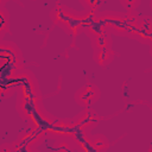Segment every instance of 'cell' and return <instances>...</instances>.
Segmentation results:
<instances>
[{"label": "cell", "mask_w": 152, "mask_h": 152, "mask_svg": "<svg viewBox=\"0 0 152 152\" xmlns=\"http://www.w3.org/2000/svg\"><path fill=\"white\" fill-rule=\"evenodd\" d=\"M139 15L135 11L120 13L113 11L99 12V19L102 23L104 30L112 36L134 38V31Z\"/></svg>", "instance_id": "obj_1"}, {"label": "cell", "mask_w": 152, "mask_h": 152, "mask_svg": "<svg viewBox=\"0 0 152 152\" xmlns=\"http://www.w3.org/2000/svg\"><path fill=\"white\" fill-rule=\"evenodd\" d=\"M46 131L37 127H28L14 140L12 145L13 151H33L36 146L40 145L46 139Z\"/></svg>", "instance_id": "obj_2"}, {"label": "cell", "mask_w": 152, "mask_h": 152, "mask_svg": "<svg viewBox=\"0 0 152 152\" xmlns=\"http://www.w3.org/2000/svg\"><path fill=\"white\" fill-rule=\"evenodd\" d=\"M17 93L20 95L40 96V87L36 75L28 69H18L14 75Z\"/></svg>", "instance_id": "obj_3"}, {"label": "cell", "mask_w": 152, "mask_h": 152, "mask_svg": "<svg viewBox=\"0 0 152 152\" xmlns=\"http://www.w3.org/2000/svg\"><path fill=\"white\" fill-rule=\"evenodd\" d=\"M19 66L8 63L0 62V97L7 99L17 93V86L14 75Z\"/></svg>", "instance_id": "obj_4"}, {"label": "cell", "mask_w": 152, "mask_h": 152, "mask_svg": "<svg viewBox=\"0 0 152 152\" xmlns=\"http://www.w3.org/2000/svg\"><path fill=\"white\" fill-rule=\"evenodd\" d=\"M100 97H101V90L94 83H86L84 86L78 88L74 94L75 102L83 108L91 107L100 100Z\"/></svg>", "instance_id": "obj_5"}, {"label": "cell", "mask_w": 152, "mask_h": 152, "mask_svg": "<svg viewBox=\"0 0 152 152\" xmlns=\"http://www.w3.org/2000/svg\"><path fill=\"white\" fill-rule=\"evenodd\" d=\"M42 104V96H28L18 94L15 101V109L20 118L27 121Z\"/></svg>", "instance_id": "obj_6"}, {"label": "cell", "mask_w": 152, "mask_h": 152, "mask_svg": "<svg viewBox=\"0 0 152 152\" xmlns=\"http://www.w3.org/2000/svg\"><path fill=\"white\" fill-rule=\"evenodd\" d=\"M76 126L72 120L66 119H55L46 129V137L53 140L61 138H71Z\"/></svg>", "instance_id": "obj_7"}, {"label": "cell", "mask_w": 152, "mask_h": 152, "mask_svg": "<svg viewBox=\"0 0 152 152\" xmlns=\"http://www.w3.org/2000/svg\"><path fill=\"white\" fill-rule=\"evenodd\" d=\"M72 121L77 126L78 129H81L83 132H87V133H90L97 126V124L100 121V118L93 108L86 107L72 119Z\"/></svg>", "instance_id": "obj_8"}, {"label": "cell", "mask_w": 152, "mask_h": 152, "mask_svg": "<svg viewBox=\"0 0 152 152\" xmlns=\"http://www.w3.org/2000/svg\"><path fill=\"white\" fill-rule=\"evenodd\" d=\"M134 39L146 45L152 43V18L150 15H139L134 31Z\"/></svg>", "instance_id": "obj_9"}, {"label": "cell", "mask_w": 152, "mask_h": 152, "mask_svg": "<svg viewBox=\"0 0 152 152\" xmlns=\"http://www.w3.org/2000/svg\"><path fill=\"white\" fill-rule=\"evenodd\" d=\"M75 13L76 11H74L71 7H68L65 5H56L50 12V19L55 25L65 30L68 23Z\"/></svg>", "instance_id": "obj_10"}, {"label": "cell", "mask_w": 152, "mask_h": 152, "mask_svg": "<svg viewBox=\"0 0 152 152\" xmlns=\"http://www.w3.org/2000/svg\"><path fill=\"white\" fill-rule=\"evenodd\" d=\"M0 62H8L19 66L21 62V51L14 43L0 40Z\"/></svg>", "instance_id": "obj_11"}, {"label": "cell", "mask_w": 152, "mask_h": 152, "mask_svg": "<svg viewBox=\"0 0 152 152\" xmlns=\"http://www.w3.org/2000/svg\"><path fill=\"white\" fill-rule=\"evenodd\" d=\"M56 118L51 114V113H49L45 108H44V106L42 104L33 114H32V116L27 120V122L30 124V126L31 127H37V128H42V129H48V127L51 125V122L55 120Z\"/></svg>", "instance_id": "obj_12"}, {"label": "cell", "mask_w": 152, "mask_h": 152, "mask_svg": "<svg viewBox=\"0 0 152 152\" xmlns=\"http://www.w3.org/2000/svg\"><path fill=\"white\" fill-rule=\"evenodd\" d=\"M115 57L114 50L110 49H101V50H94L93 52V59L99 66H107L109 65Z\"/></svg>", "instance_id": "obj_13"}, {"label": "cell", "mask_w": 152, "mask_h": 152, "mask_svg": "<svg viewBox=\"0 0 152 152\" xmlns=\"http://www.w3.org/2000/svg\"><path fill=\"white\" fill-rule=\"evenodd\" d=\"M91 42V48L93 50H101V49H110L113 45V36L107 32L103 31L102 33L97 34L96 37L90 39Z\"/></svg>", "instance_id": "obj_14"}, {"label": "cell", "mask_w": 152, "mask_h": 152, "mask_svg": "<svg viewBox=\"0 0 152 152\" xmlns=\"http://www.w3.org/2000/svg\"><path fill=\"white\" fill-rule=\"evenodd\" d=\"M90 145L93 151L95 152H106L109 148L110 142L104 134L95 133V134H90Z\"/></svg>", "instance_id": "obj_15"}, {"label": "cell", "mask_w": 152, "mask_h": 152, "mask_svg": "<svg viewBox=\"0 0 152 152\" xmlns=\"http://www.w3.org/2000/svg\"><path fill=\"white\" fill-rule=\"evenodd\" d=\"M103 31H106V30H104L102 23H101L100 19H99V14H97L96 18H94V19L89 20L88 23H86L84 28H83V32H84L90 39L94 38V37H96L97 34L102 33Z\"/></svg>", "instance_id": "obj_16"}, {"label": "cell", "mask_w": 152, "mask_h": 152, "mask_svg": "<svg viewBox=\"0 0 152 152\" xmlns=\"http://www.w3.org/2000/svg\"><path fill=\"white\" fill-rule=\"evenodd\" d=\"M53 148L61 152H72L75 151V145L70 138H61L55 140Z\"/></svg>", "instance_id": "obj_17"}, {"label": "cell", "mask_w": 152, "mask_h": 152, "mask_svg": "<svg viewBox=\"0 0 152 152\" xmlns=\"http://www.w3.org/2000/svg\"><path fill=\"white\" fill-rule=\"evenodd\" d=\"M140 2L141 0H120V4L124 7V10H126V12L135 11L139 7Z\"/></svg>", "instance_id": "obj_18"}, {"label": "cell", "mask_w": 152, "mask_h": 152, "mask_svg": "<svg viewBox=\"0 0 152 152\" xmlns=\"http://www.w3.org/2000/svg\"><path fill=\"white\" fill-rule=\"evenodd\" d=\"M103 1L104 0H80L84 10H94V11H97V8L102 5Z\"/></svg>", "instance_id": "obj_19"}, {"label": "cell", "mask_w": 152, "mask_h": 152, "mask_svg": "<svg viewBox=\"0 0 152 152\" xmlns=\"http://www.w3.org/2000/svg\"><path fill=\"white\" fill-rule=\"evenodd\" d=\"M0 151H6V152L13 151V150H12V145H10V144H4L2 146H0Z\"/></svg>", "instance_id": "obj_20"}, {"label": "cell", "mask_w": 152, "mask_h": 152, "mask_svg": "<svg viewBox=\"0 0 152 152\" xmlns=\"http://www.w3.org/2000/svg\"><path fill=\"white\" fill-rule=\"evenodd\" d=\"M31 1H36V0H31Z\"/></svg>", "instance_id": "obj_21"}, {"label": "cell", "mask_w": 152, "mask_h": 152, "mask_svg": "<svg viewBox=\"0 0 152 152\" xmlns=\"http://www.w3.org/2000/svg\"><path fill=\"white\" fill-rule=\"evenodd\" d=\"M5 1H7V0H5Z\"/></svg>", "instance_id": "obj_22"}]
</instances>
